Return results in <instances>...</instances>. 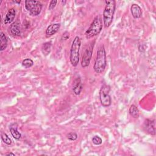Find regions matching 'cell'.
I'll return each mask as SVG.
<instances>
[{
  "label": "cell",
  "instance_id": "cell-24",
  "mask_svg": "<svg viewBox=\"0 0 156 156\" xmlns=\"http://www.w3.org/2000/svg\"><path fill=\"white\" fill-rule=\"evenodd\" d=\"M6 155H13V156H15V154L12 153V152H10V153H8L6 154Z\"/></svg>",
  "mask_w": 156,
  "mask_h": 156
},
{
  "label": "cell",
  "instance_id": "cell-10",
  "mask_svg": "<svg viewBox=\"0 0 156 156\" xmlns=\"http://www.w3.org/2000/svg\"><path fill=\"white\" fill-rule=\"evenodd\" d=\"M60 27V24L59 23H55L50 24L46 29V35L47 37H51L54 35L57 31L59 30Z\"/></svg>",
  "mask_w": 156,
  "mask_h": 156
},
{
  "label": "cell",
  "instance_id": "cell-3",
  "mask_svg": "<svg viewBox=\"0 0 156 156\" xmlns=\"http://www.w3.org/2000/svg\"><path fill=\"white\" fill-rule=\"evenodd\" d=\"M81 46V41L78 36H76L73 41L70 49V62L73 66H77L79 61V50Z\"/></svg>",
  "mask_w": 156,
  "mask_h": 156
},
{
  "label": "cell",
  "instance_id": "cell-15",
  "mask_svg": "<svg viewBox=\"0 0 156 156\" xmlns=\"http://www.w3.org/2000/svg\"><path fill=\"white\" fill-rule=\"evenodd\" d=\"M52 48V43L51 41H48L43 44L41 46V51L43 55L45 56L49 54V53L51 51Z\"/></svg>",
  "mask_w": 156,
  "mask_h": 156
},
{
  "label": "cell",
  "instance_id": "cell-13",
  "mask_svg": "<svg viewBox=\"0 0 156 156\" xmlns=\"http://www.w3.org/2000/svg\"><path fill=\"white\" fill-rule=\"evenodd\" d=\"M130 10L133 17L135 19L140 18L142 15L141 9L138 4H132L130 8Z\"/></svg>",
  "mask_w": 156,
  "mask_h": 156
},
{
  "label": "cell",
  "instance_id": "cell-18",
  "mask_svg": "<svg viewBox=\"0 0 156 156\" xmlns=\"http://www.w3.org/2000/svg\"><path fill=\"white\" fill-rule=\"evenodd\" d=\"M33 65H34V62L30 58H25L22 62V65L26 68L32 66Z\"/></svg>",
  "mask_w": 156,
  "mask_h": 156
},
{
  "label": "cell",
  "instance_id": "cell-22",
  "mask_svg": "<svg viewBox=\"0 0 156 156\" xmlns=\"http://www.w3.org/2000/svg\"><path fill=\"white\" fill-rule=\"evenodd\" d=\"M57 2V1H51L49 3V7H48L49 10H51L53 9L55 7V5H56Z\"/></svg>",
  "mask_w": 156,
  "mask_h": 156
},
{
  "label": "cell",
  "instance_id": "cell-26",
  "mask_svg": "<svg viewBox=\"0 0 156 156\" xmlns=\"http://www.w3.org/2000/svg\"><path fill=\"white\" fill-rule=\"evenodd\" d=\"M66 1H62V2L63 4V5H65V4L66 3Z\"/></svg>",
  "mask_w": 156,
  "mask_h": 156
},
{
  "label": "cell",
  "instance_id": "cell-14",
  "mask_svg": "<svg viewBox=\"0 0 156 156\" xmlns=\"http://www.w3.org/2000/svg\"><path fill=\"white\" fill-rule=\"evenodd\" d=\"M10 131L12 135V136L15 140H20V138L21 136V133L18 130V124L16 123H13L10 125Z\"/></svg>",
  "mask_w": 156,
  "mask_h": 156
},
{
  "label": "cell",
  "instance_id": "cell-23",
  "mask_svg": "<svg viewBox=\"0 0 156 156\" xmlns=\"http://www.w3.org/2000/svg\"><path fill=\"white\" fill-rule=\"evenodd\" d=\"M69 37V32H67V31H66V32H65L63 34L61 39H62V41H63V40H66L67 39H68Z\"/></svg>",
  "mask_w": 156,
  "mask_h": 156
},
{
  "label": "cell",
  "instance_id": "cell-19",
  "mask_svg": "<svg viewBox=\"0 0 156 156\" xmlns=\"http://www.w3.org/2000/svg\"><path fill=\"white\" fill-rule=\"evenodd\" d=\"M1 139H2V141L7 145H10L12 144L11 139L9 138V136L5 133H2Z\"/></svg>",
  "mask_w": 156,
  "mask_h": 156
},
{
  "label": "cell",
  "instance_id": "cell-8",
  "mask_svg": "<svg viewBox=\"0 0 156 156\" xmlns=\"http://www.w3.org/2000/svg\"><path fill=\"white\" fill-rule=\"evenodd\" d=\"M143 127L144 130L149 134L155 135V119H146L144 122Z\"/></svg>",
  "mask_w": 156,
  "mask_h": 156
},
{
  "label": "cell",
  "instance_id": "cell-5",
  "mask_svg": "<svg viewBox=\"0 0 156 156\" xmlns=\"http://www.w3.org/2000/svg\"><path fill=\"white\" fill-rule=\"evenodd\" d=\"M110 88L108 85H104L99 91V99L103 107H108L111 105L112 99L109 94Z\"/></svg>",
  "mask_w": 156,
  "mask_h": 156
},
{
  "label": "cell",
  "instance_id": "cell-12",
  "mask_svg": "<svg viewBox=\"0 0 156 156\" xmlns=\"http://www.w3.org/2000/svg\"><path fill=\"white\" fill-rule=\"evenodd\" d=\"M16 16V10L15 8H11L10 9L7 13H6V15L4 18V23L5 24H10L11 23L13 20L15 19Z\"/></svg>",
  "mask_w": 156,
  "mask_h": 156
},
{
  "label": "cell",
  "instance_id": "cell-7",
  "mask_svg": "<svg viewBox=\"0 0 156 156\" xmlns=\"http://www.w3.org/2000/svg\"><path fill=\"white\" fill-rule=\"evenodd\" d=\"M93 46H94V43L90 44L88 46V47L85 49L83 54L82 55L81 65L83 68H87V66H88L90 63V60H91L93 51Z\"/></svg>",
  "mask_w": 156,
  "mask_h": 156
},
{
  "label": "cell",
  "instance_id": "cell-2",
  "mask_svg": "<svg viewBox=\"0 0 156 156\" xmlns=\"http://www.w3.org/2000/svg\"><path fill=\"white\" fill-rule=\"evenodd\" d=\"M105 9L103 12V21L105 27H109L113 19V15L116 8V2L115 1H105Z\"/></svg>",
  "mask_w": 156,
  "mask_h": 156
},
{
  "label": "cell",
  "instance_id": "cell-1",
  "mask_svg": "<svg viewBox=\"0 0 156 156\" xmlns=\"http://www.w3.org/2000/svg\"><path fill=\"white\" fill-rule=\"evenodd\" d=\"M107 66L106 52L104 46H101L97 52V56L95 60L93 69L96 73H102Z\"/></svg>",
  "mask_w": 156,
  "mask_h": 156
},
{
  "label": "cell",
  "instance_id": "cell-21",
  "mask_svg": "<svg viewBox=\"0 0 156 156\" xmlns=\"http://www.w3.org/2000/svg\"><path fill=\"white\" fill-rule=\"evenodd\" d=\"M67 138L70 141H74L77 138V134L75 132H69L67 135Z\"/></svg>",
  "mask_w": 156,
  "mask_h": 156
},
{
  "label": "cell",
  "instance_id": "cell-25",
  "mask_svg": "<svg viewBox=\"0 0 156 156\" xmlns=\"http://www.w3.org/2000/svg\"><path fill=\"white\" fill-rule=\"evenodd\" d=\"M13 2H15V3H17V4H20V2H21V1H13Z\"/></svg>",
  "mask_w": 156,
  "mask_h": 156
},
{
  "label": "cell",
  "instance_id": "cell-4",
  "mask_svg": "<svg viewBox=\"0 0 156 156\" xmlns=\"http://www.w3.org/2000/svg\"><path fill=\"white\" fill-rule=\"evenodd\" d=\"M102 29V22L101 17L97 15L94 17L93 22L85 32V35L87 39L91 38L98 35Z\"/></svg>",
  "mask_w": 156,
  "mask_h": 156
},
{
  "label": "cell",
  "instance_id": "cell-17",
  "mask_svg": "<svg viewBox=\"0 0 156 156\" xmlns=\"http://www.w3.org/2000/svg\"><path fill=\"white\" fill-rule=\"evenodd\" d=\"M129 113L134 118H137L139 116V110L138 107L132 104L129 108Z\"/></svg>",
  "mask_w": 156,
  "mask_h": 156
},
{
  "label": "cell",
  "instance_id": "cell-9",
  "mask_svg": "<svg viewBox=\"0 0 156 156\" xmlns=\"http://www.w3.org/2000/svg\"><path fill=\"white\" fill-rule=\"evenodd\" d=\"M10 32L14 37L20 36L21 34V26L18 21L13 23L10 27Z\"/></svg>",
  "mask_w": 156,
  "mask_h": 156
},
{
  "label": "cell",
  "instance_id": "cell-16",
  "mask_svg": "<svg viewBox=\"0 0 156 156\" xmlns=\"http://www.w3.org/2000/svg\"><path fill=\"white\" fill-rule=\"evenodd\" d=\"M7 46V39L6 36L3 32L0 34V51H4Z\"/></svg>",
  "mask_w": 156,
  "mask_h": 156
},
{
  "label": "cell",
  "instance_id": "cell-20",
  "mask_svg": "<svg viewBox=\"0 0 156 156\" xmlns=\"http://www.w3.org/2000/svg\"><path fill=\"white\" fill-rule=\"evenodd\" d=\"M92 141H93V143L95 145H100L102 144V140L100 136L98 135H95L93 137Z\"/></svg>",
  "mask_w": 156,
  "mask_h": 156
},
{
  "label": "cell",
  "instance_id": "cell-6",
  "mask_svg": "<svg viewBox=\"0 0 156 156\" xmlns=\"http://www.w3.org/2000/svg\"><path fill=\"white\" fill-rule=\"evenodd\" d=\"M25 7L30 15L37 16L41 12L43 5L38 1H26Z\"/></svg>",
  "mask_w": 156,
  "mask_h": 156
},
{
  "label": "cell",
  "instance_id": "cell-11",
  "mask_svg": "<svg viewBox=\"0 0 156 156\" xmlns=\"http://www.w3.org/2000/svg\"><path fill=\"white\" fill-rule=\"evenodd\" d=\"M83 89V84L80 77H77L74 82L73 91L76 95H79Z\"/></svg>",
  "mask_w": 156,
  "mask_h": 156
}]
</instances>
